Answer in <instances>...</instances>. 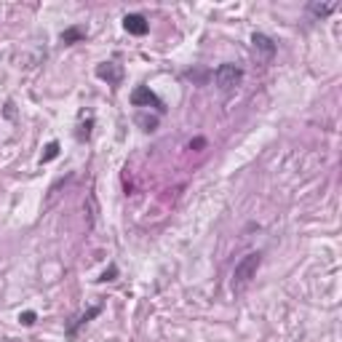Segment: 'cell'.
<instances>
[{
	"label": "cell",
	"instance_id": "1",
	"mask_svg": "<svg viewBox=\"0 0 342 342\" xmlns=\"http://www.w3.org/2000/svg\"><path fill=\"white\" fill-rule=\"evenodd\" d=\"M260 265H262V254L260 252H252V254L240 256V260L236 262V270H232V289H236V292L246 289V286L252 284V278L256 276Z\"/></svg>",
	"mask_w": 342,
	"mask_h": 342
},
{
	"label": "cell",
	"instance_id": "2",
	"mask_svg": "<svg viewBox=\"0 0 342 342\" xmlns=\"http://www.w3.org/2000/svg\"><path fill=\"white\" fill-rule=\"evenodd\" d=\"M244 80V70L236 67V64H220L214 70V83H216V88L222 91V94H230V91H236L238 88V83Z\"/></svg>",
	"mask_w": 342,
	"mask_h": 342
},
{
	"label": "cell",
	"instance_id": "3",
	"mask_svg": "<svg viewBox=\"0 0 342 342\" xmlns=\"http://www.w3.org/2000/svg\"><path fill=\"white\" fill-rule=\"evenodd\" d=\"M131 104H134V107H155L160 115L166 112V104H163L160 99L152 94L150 86H136V88L131 91Z\"/></svg>",
	"mask_w": 342,
	"mask_h": 342
},
{
	"label": "cell",
	"instance_id": "4",
	"mask_svg": "<svg viewBox=\"0 0 342 342\" xmlns=\"http://www.w3.org/2000/svg\"><path fill=\"white\" fill-rule=\"evenodd\" d=\"M123 27H126L128 35H147V30H150V24H147V19L142 14H126L123 16Z\"/></svg>",
	"mask_w": 342,
	"mask_h": 342
},
{
	"label": "cell",
	"instance_id": "5",
	"mask_svg": "<svg viewBox=\"0 0 342 342\" xmlns=\"http://www.w3.org/2000/svg\"><path fill=\"white\" fill-rule=\"evenodd\" d=\"M96 75L102 78V80H107V83H120V75H123V70H120V64H115V62H102V64L96 67Z\"/></svg>",
	"mask_w": 342,
	"mask_h": 342
},
{
	"label": "cell",
	"instance_id": "6",
	"mask_svg": "<svg viewBox=\"0 0 342 342\" xmlns=\"http://www.w3.org/2000/svg\"><path fill=\"white\" fill-rule=\"evenodd\" d=\"M252 40H254V48H260L262 54H265V56H273V54H276V43L270 40L268 35H262V32H254V38H252Z\"/></svg>",
	"mask_w": 342,
	"mask_h": 342
},
{
	"label": "cell",
	"instance_id": "7",
	"mask_svg": "<svg viewBox=\"0 0 342 342\" xmlns=\"http://www.w3.org/2000/svg\"><path fill=\"white\" fill-rule=\"evenodd\" d=\"M80 38H86V30H83V27H70V30H64V32H62V40H64L67 46H70V43H78Z\"/></svg>",
	"mask_w": 342,
	"mask_h": 342
},
{
	"label": "cell",
	"instance_id": "8",
	"mask_svg": "<svg viewBox=\"0 0 342 342\" xmlns=\"http://www.w3.org/2000/svg\"><path fill=\"white\" fill-rule=\"evenodd\" d=\"M136 123H139L144 131H155V128H158V118H147V115H139Z\"/></svg>",
	"mask_w": 342,
	"mask_h": 342
},
{
	"label": "cell",
	"instance_id": "9",
	"mask_svg": "<svg viewBox=\"0 0 342 342\" xmlns=\"http://www.w3.org/2000/svg\"><path fill=\"white\" fill-rule=\"evenodd\" d=\"M310 11H313L316 16H329V14L334 11V6H318V3H313V6H310Z\"/></svg>",
	"mask_w": 342,
	"mask_h": 342
},
{
	"label": "cell",
	"instance_id": "10",
	"mask_svg": "<svg viewBox=\"0 0 342 342\" xmlns=\"http://www.w3.org/2000/svg\"><path fill=\"white\" fill-rule=\"evenodd\" d=\"M59 155V144L56 142H51L48 147H46V155H43V163H48V160H54Z\"/></svg>",
	"mask_w": 342,
	"mask_h": 342
},
{
	"label": "cell",
	"instance_id": "11",
	"mask_svg": "<svg viewBox=\"0 0 342 342\" xmlns=\"http://www.w3.org/2000/svg\"><path fill=\"white\" fill-rule=\"evenodd\" d=\"M19 321L24 324V326H32V324H35V313H32V310H27V313L19 316Z\"/></svg>",
	"mask_w": 342,
	"mask_h": 342
},
{
	"label": "cell",
	"instance_id": "12",
	"mask_svg": "<svg viewBox=\"0 0 342 342\" xmlns=\"http://www.w3.org/2000/svg\"><path fill=\"white\" fill-rule=\"evenodd\" d=\"M115 273H118V270H115V268H110V270H104V276L99 278V281H115Z\"/></svg>",
	"mask_w": 342,
	"mask_h": 342
}]
</instances>
